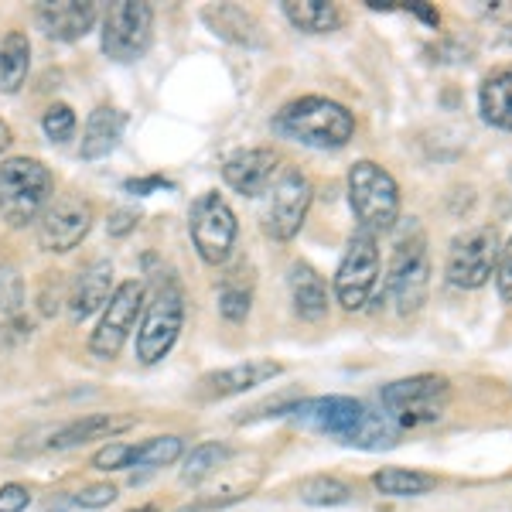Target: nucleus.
Listing matches in <instances>:
<instances>
[{"label": "nucleus", "mask_w": 512, "mask_h": 512, "mask_svg": "<svg viewBox=\"0 0 512 512\" xmlns=\"http://www.w3.org/2000/svg\"><path fill=\"white\" fill-rule=\"evenodd\" d=\"M7 147H11V127L0 120V151H7Z\"/></svg>", "instance_id": "nucleus-39"}, {"label": "nucleus", "mask_w": 512, "mask_h": 512, "mask_svg": "<svg viewBox=\"0 0 512 512\" xmlns=\"http://www.w3.org/2000/svg\"><path fill=\"white\" fill-rule=\"evenodd\" d=\"M229 458V448L219 441H205L198 444V448H192V454L185 458V468H181V478H185L188 485H198L205 482L212 472H219V465Z\"/></svg>", "instance_id": "nucleus-27"}, {"label": "nucleus", "mask_w": 512, "mask_h": 512, "mask_svg": "<svg viewBox=\"0 0 512 512\" xmlns=\"http://www.w3.org/2000/svg\"><path fill=\"white\" fill-rule=\"evenodd\" d=\"M250 301H253L250 287H243V284H226V287L219 291V311H222V318L233 321V325H239V321H246V315H250Z\"/></svg>", "instance_id": "nucleus-30"}, {"label": "nucleus", "mask_w": 512, "mask_h": 512, "mask_svg": "<svg viewBox=\"0 0 512 512\" xmlns=\"http://www.w3.org/2000/svg\"><path fill=\"white\" fill-rule=\"evenodd\" d=\"M41 127H45L48 140H55V144H65V140H72V134H76V113H72L65 103H55L52 110L45 113Z\"/></svg>", "instance_id": "nucleus-31"}, {"label": "nucleus", "mask_w": 512, "mask_h": 512, "mask_svg": "<svg viewBox=\"0 0 512 512\" xmlns=\"http://www.w3.org/2000/svg\"><path fill=\"white\" fill-rule=\"evenodd\" d=\"M373 485L383 495H424L437 489V478L424 475V472H407V468H383V472L373 475Z\"/></svg>", "instance_id": "nucleus-26"}, {"label": "nucleus", "mask_w": 512, "mask_h": 512, "mask_svg": "<svg viewBox=\"0 0 512 512\" xmlns=\"http://www.w3.org/2000/svg\"><path fill=\"white\" fill-rule=\"evenodd\" d=\"M110 287H113V263L110 260L89 263V267L72 280V291H69L72 318L86 321L89 315H96V311L110 301Z\"/></svg>", "instance_id": "nucleus-17"}, {"label": "nucleus", "mask_w": 512, "mask_h": 512, "mask_svg": "<svg viewBox=\"0 0 512 512\" xmlns=\"http://www.w3.org/2000/svg\"><path fill=\"white\" fill-rule=\"evenodd\" d=\"M291 297L294 311L304 321H321L328 315V287L318 270H311L308 263H294L291 267Z\"/></svg>", "instance_id": "nucleus-22"}, {"label": "nucleus", "mask_w": 512, "mask_h": 512, "mask_svg": "<svg viewBox=\"0 0 512 512\" xmlns=\"http://www.w3.org/2000/svg\"><path fill=\"white\" fill-rule=\"evenodd\" d=\"M482 120L495 130H512V65H502L485 76L478 89Z\"/></svg>", "instance_id": "nucleus-21"}, {"label": "nucleus", "mask_w": 512, "mask_h": 512, "mask_svg": "<svg viewBox=\"0 0 512 512\" xmlns=\"http://www.w3.org/2000/svg\"><path fill=\"white\" fill-rule=\"evenodd\" d=\"M93 229V205L79 195H62L41 212L38 246L48 253H69Z\"/></svg>", "instance_id": "nucleus-13"}, {"label": "nucleus", "mask_w": 512, "mask_h": 512, "mask_svg": "<svg viewBox=\"0 0 512 512\" xmlns=\"http://www.w3.org/2000/svg\"><path fill=\"white\" fill-rule=\"evenodd\" d=\"M31 69V41L24 31H11L0 45V93H18Z\"/></svg>", "instance_id": "nucleus-24"}, {"label": "nucleus", "mask_w": 512, "mask_h": 512, "mask_svg": "<svg viewBox=\"0 0 512 512\" xmlns=\"http://www.w3.org/2000/svg\"><path fill=\"white\" fill-rule=\"evenodd\" d=\"M31 502V495L24 485H4L0 489V512H24Z\"/></svg>", "instance_id": "nucleus-35"}, {"label": "nucleus", "mask_w": 512, "mask_h": 512, "mask_svg": "<svg viewBox=\"0 0 512 512\" xmlns=\"http://www.w3.org/2000/svg\"><path fill=\"white\" fill-rule=\"evenodd\" d=\"M410 11H414L417 18H424L427 24H434V28H437V24H441V14L431 11V7H424V4H410Z\"/></svg>", "instance_id": "nucleus-38"}, {"label": "nucleus", "mask_w": 512, "mask_h": 512, "mask_svg": "<svg viewBox=\"0 0 512 512\" xmlns=\"http://www.w3.org/2000/svg\"><path fill=\"white\" fill-rule=\"evenodd\" d=\"M188 233H192V243L198 256H202L209 267H222V263L233 256L236 246V216L226 205V198L219 192H205L192 202V212H188Z\"/></svg>", "instance_id": "nucleus-8"}, {"label": "nucleus", "mask_w": 512, "mask_h": 512, "mask_svg": "<svg viewBox=\"0 0 512 512\" xmlns=\"http://www.w3.org/2000/svg\"><path fill=\"white\" fill-rule=\"evenodd\" d=\"M113 499H117L113 485H86V489L76 495V502L82 509H103V506H110Z\"/></svg>", "instance_id": "nucleus-34"}, {"label": "nucleus", "mask_w": 512, "mask_h": 512, "mask_svg": "<svg viewBox=\"0 0 512 512\" xmlns=\"http://www.w3.org/2000/svg\"><path fill=\"white\" fill-rule=\"evenodd\" d=\"M134 458H137V444H120V441H113L110 448L96 451L93 465L99 468V472H120V468H130V465H134Z\"/></svg>", "instance_id": "nucleus-32"}, {"label": "nucleus", "mask_w": 512, "mask_h": 512, "mask_svg": "<svg viewBox=\"0 0 512 512\" xmlns=\"http://www.w3.org/2000/svg\"><path fill=\"white\" fill-rule=\"evenodd\" d=\"M352 499V489L332 475H315L301 482V502L308 506H345Z\"/></svg>", "instance_id": "nucleus-28"}, {"label": "nucleus", "mask_w": 512, "mask_h": 512, "mask_svg": "<svg viewBox=\"0 0 512 512\" xmlns=\"http://www.w3.org/2000/svg\"><path fill=\"white\" fill-rule=\"evenodd\" d=\"M349 198L362 233H386L400 216V188L376 161H355L349 171Z\"/></svg>", "instance_id": "nucleus-6"}, {"label": "nucleus", "mask_w": 512, "mask_h": 512, "mask_svg": "<svg viewBox=\"0 0 512 512\" xmlns=\"http://www.w3.org/2000/svg\"><path fill=\"white\" fill-rule=\"evenodd\" d=\"M495 284H499L502 301L512 304V236H509V243L502 246L499 263H495Z\"/></svg>", "instance_id": "nucleus-33"}, {"label": "nucleus", "mask_w": 512, "mask_h": 512, "mask_svg": "<svg viewBox=\"0 0 512 512\" xmlns=\"http://www.w3.org/2000/svg\"><path fill=\"white\" fill-rule=\"evenodd\" d=\"M134 427V417H117V414H93L86 420H76V424L62 427L59 434L52 437V448L65 451V448H79V444L89 441H103V437L123 434Z\"/></svg>", "instance_id": "nucleus-23"}, {"label": "nucleus", "mask_w": 512, "mask_h": 512, "mask_svg": "<svg viewBox=\"0 0 512 512\" xmlns=\"http://www.w3.org/2000/svg\"><path fill=\"white\" fill-rule=\"evenodd\" d=\"M24 335V280L11 263H0V349Z\"/></svg>", "instance_id": "nucleus-20"}, {"label": "nucleus", "mask_w": 512, "mask_h": 512, "mask_svg": "<svg viewBox=\"0 0 512 512\" xmlns=\"http://www.w3.org/2000/svg\"><path fill=\"white\" fill-rule=\"evenodd\" d=\"M38 24H41V31L55 41H79L93 31L96 7L79 4V0H65V4H41L38 7Z\"/></svg>", "instance_id": "nucleus-16"}, {"label": "nucleus", "mask_w": 512, "mask_h": 512, "mask_svg": "<svg viewBox=\"0 0 512 512\" xmlns=\"http://www.w3.org/2000/svg\"><path fill=\"white\" fill-rule=\"evenodd\" d=\"M274 171H277V154L270 147H250V151H239L222 164L226 185L246 198L267 192L270 181H274Z\"/></svg>", "instance_id": "nucleus-15"}, {"label": "nucleus", "mask_w": 512, "mask_h": 512, "mask_svg": "<svg viewBox=\"0 0 512 512\" xmlns=\"http://www.w3.org/2000/svg\"><path fill=\"white\" fill-rule=\"evenodd\" d=\"M284 14L297 31L308 35H328L342 24V11L325 0H284Z\"/></svg>", "instance_id": "nucleus-25"}, {"label": "nucleus", "mask_w": 512, "mask_h": 512, "mask_svg": "<svg viewBox=\"0 0 512 512\" xmlns=\"http://www.w3.org/2000/svg\"><path fill=\"white\" fill-rule=\"evenodd\" d=\"M123 127H127V117L113 106H96L86 120V130H82V147L79 154L86 161H99L106 154L117 151L120 137H123Z\"/></svg>", "instance_id": "nucleus-19"}, {"label": "nucleus", "mask_w": 512, "mask_h": 512, "mask_svg": "<svg viewBox=\"0 0 512 512\" xmlns=\"http://www.w3.org/2000/svg\"><path fill=\"white\" fill-rule=\"evenodd\" d=\"M284 373V366L274 359H253V362H239V366H229L222 369V373H212L202 379L205 393L209 396H233V393H246L253 390V386L267 383V379H274Z\"/></svg>", "instance_id": "nucleus-18"}, {"label": "nucleus", "mask_w": 512, "mask_h": 512, "mask_svg": "<svg viewBox=\"0 0 512 512\" xmlns=\"http://www.w3.org/2000/svg\"><path fill=\"white\" fill-rule=\"evenodd\" d=\"M291 417L308 431L338 437L342 444L366 451H383L400 441V427L386 414H373L366 403L352 400V396H318V400H304L291 410Z\"/></svg>", "instance_id": "nucleus-1"}, {"label": "nucleus", "mask_w": 512, "mask_h": 512, "mask_svg": "<svg viewBox=\"0 0 512 512\" xmlns=\"http://www.w3.org/2000/svg\"><path fill=\"white\" fill-rule=\"evenodd\" d=\"M181 451H185V441H181L178 434L151 437V441L140 444V448H137L134 465H140V468H164V465H175V461L181 458Z\"/></svg>", "instance_id": "nucleus-29"}, {"label": "nucleus", "mask_w": 512, "mask_h": 512, "mask_svg": "<svg viewBox=\"0 0 512 512\" xmlns=\"http://www.w3.org/2000/svg\"><path fill=\"white\" fill-rule=\"evenodd\" d=\"M154 38V7L120 0L103 18V52L113 62H137L151 48Z\"/></svg>", "instance_id": "nucleus-9"}, {"label": "nucleus", "mask_w": 512, "mask_h": 512, "mask_svg": "<svg viewBox=\"0 0 512 512\" xmlns=\"http://www.w3.org/2000/svg\"><path fill=\"white\" fill-rule=\"evenodd\" d=\"M185 325V294L175 280L161 284L154 291L151 304H144V321L137 328V359L144 366H154L171 352Z\"/></svg>", "instance_id": "nucleus-7"}, {"label": "nucleus", "mask_w": 512, "mask_h": 512, "mask_svg": "<svg viewBox=\"0 0 512 512\" xmlns=\"http://www.w3.org/2000/svg\"><path fill=\"white\" fill-rule=\"evenodd\" d=\"M274 130L280 137L297 140V144L318 147V151H338L355 134V117L342 103L325 96H304L287 103L277 113Z\"/></svg>", "instance_id": "nucleus-2"}, {"label": "nucleus", "mask_w": 512, "mask_h": 512, "mask_svg": "<svg viewBox=\"0 0 512 512\" xmlns=\"http://www.w3.org/2000/svg\"><path fill=\"white\" fill-rule=\"evenodd\" d=\"M55 181L52 171L35 158H11L0 164V216L7 226L21 229L41 216Z\"/></svg>", "instance_id": "nucleus-4"}, {"label": "nucleus", "mask_w": 512, "mask_h": 512, "mask_svg": "<svg viewBox=\"0 0 512 512\" xmlns=\"http://www.w3.org/2000/svg\"><path fill=\"white\" fill-rule=\"evenodd\" d=\"M427 287H431V256H427V239L420 233L417 219H407L393 243L390 277H386V291L396 301L400 315H414L420 304L427 301Z\"/></svg>", "instance_id": "nucleus-3"}, {"label": "nucleus", "mask_w": 512, "mask_h": 512, "mask_svg": "<svg viewBox=\"0 0 512 512\" xmlns=\"http://www.w3.org/2000/svg\"><path fill=\"white\" fill-rule=\"evenodd\" d=\"M499 233L495 226H475L468 233H461L451 243L448 253V280L461 291H475V287L489 284L495 274V263H499Z\"/></svg>", "instance_id": "nucleus-11"}, {"label": "nucleus", "mask_w": 512, "mask_h": 512, "mask_svg": "<svg viewBox=\"0 0 512 512\" xmlns=\"http://www.w3.org/2000/svg\"><path fill=\"white\" fill-rule=\"evenodd\" d=\"M140 311H144V284H140V280H123L117 291H113L110 308H106L99 328L93 332V338H89V352L103 362L117 359L127 335L134 332Z\"/></svg>", "instance_id": "nucleus-12"}, {"label": "nucleus", "mask_w": 512, "mask_h": 512, "mask_svg": "<svg viewBox=\"0 0 512 512\" xmlns=\"http://www.w3.org/2000/svg\"><path fill=\"white\" fill-rule=\"evenodd\" d=\"M386 417L396 427H424L437 424L444 417L451 403V383L444 376H410V379H396V383L379 390Z\"/></svg>", "instance_id": "nucleus-5"}, {"label": "nucleus", "mask_w": 512, "mask_h": 512, "mask_svg": "<svg viewBox=\"0 0 512 512\" xmlns=\"http://www.w3.org/2000/svg\"><path fill=\"white\" fill-rule=\"evenodd\" d=\"M134 512H158V509H154V506H144V509H134Z\"/></svg>", "instance_id": "nucleus-40"}, {"label": "nucleus", "mask_w": 512, "mask_h": 512, "mask_svg": "<svg viewBox=\"0 0 512 512\" xmlns=\"http://www.w3.org/2000/svg\"><path fill=\"white\" fill-rule=\"evenodd\" d=\"M127 192H134V195H147V192H154V188H171V181H164V178H140V181H127Z\"/></svg>", "instance_id": "nucleus-37"}, {"label": "nucleus", "mask_w": 512, "mask_h": 512, "mask_svg": "<svg viewBox=\"0 0 512 512\" xmlns=\"http://www.w3.org/2000/svg\"><path fill=\"white\" fill-rule=\"evenodd\" d=\"M379 277V243L373 233H355L349 239L342 263L335 274V297L345 311H362L369 304V297L376 291Z\"/></svg>", "instance_id": "nucleus-10"}, {"label": "nucleus", "mask_w": 512, "mask_h": 512, "mask_svg": "<svg viewBox=\"0 0 512 512\" xmlns=\"http://www.w3.org/2000/svg\"><path fill=\"white\" fill-rule=\"evenodd\" d=\"M311 181L301 171L287 168L284 175L274 181V192H270V209H267V233L274 239H294L301 233L304 216L311 209Z\"/></svg>", "instance_id": "nucleus-14"}, {"label": "nucleus", "mask_w": 512, "mask_h": 512, "mask_svg": "<svg viewBox=\"0 0 512 512\" xmlns=\"http://www.w3.org/2000/svg\"><path fill=\"white\" fill-rule=\"evenodd\" d=\"M106 229H110V236H127V233H134L137 229V212L134 209H117L110 216V222H106Z\"/></svg>", "instance_id": "nucleus-36"}]
</instances>
